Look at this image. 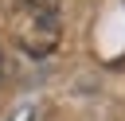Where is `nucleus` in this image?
I'll list each match as a JSON object with an SVG mask.
<instances>
[{
	"instance_id": "f257e3e1",
	"label": "nucleus",
	"mask_w": 125,
	"mask_h": 121,
	"mask_svg": "<svg viewBox=\"0 0 125 121\" xmlns=\"http://www.w3.org/2000/svg\"><path fill=\"white\" fill-rule=\"evenodd\" d=\"M8 23L27 55H51L59 43V0H8Z\"/></svg>"
},
{
	"instance_id": "f03ea898",
	"label": "nucleus",
	"mask_w": 125,
	"mask_h": 121,
	"mask_svg": "<svg viewBox=\"0 0 125 121\" xmlns=\"http://www.w3.org/2000/svg\"><path fill=\"white\" fill-rule=\"evenodd\" d=\"M0 4H8V0H0Z\"/></svg>"
}]
</instances>
